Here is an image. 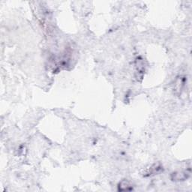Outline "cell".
<instances>
[{"instance_id":"cell-3","label":"cell","mask_w":192,"mask_h":192,"mask_svg":"<svg viewBox=\"0 0 192 192\" xmlns=\"http://www.w3.org/2000/svg\"><path fill=\"white\" fill-rule=\"evenodd\" d=\"M179 79L176 81V84L175 86L176 90H177V91L182 90V89L183 86H184V84H185V81H184V80L182 79V77H179Z\"/></svg>"},{"instance_id":"cell-2","label":"cell","mask_w":192,"mask_h":192,"mask_svg":"<svg viewBox=\"0 0 192 192\" xmlns=\"http://www.w3.org/2000/svg\"><path fill=\"white\" fill-rule=\"evenodd\" d=\"M119 191H131L132 190V186L129 183V182L127 180H123L119 183Z\"/></svg>"},{"instance_id":"cell-1","label":"cell","mask_w":192,"mask_h":192,"mask_svg":"<svg viewBox=\"0 0 192 192\" xmlns=\"http://www.w3.org/2000/svg\"><path fill=\"white\" fill-rule=\"evenodd\" d=\"M187 178H188L187 173L186 174V173L178 172L172 174V179L174 181H183L186 180Z\"/></svg>"}]
</instances>
